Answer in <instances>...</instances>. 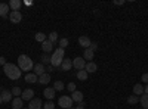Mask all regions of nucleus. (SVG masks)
I'll return each mask as SVG.
<instances>
[{
	"mask_svg": "<svg viewBox=\"0 0 148 109\" xmlns=\"http://www.w3.org/2000/svg\"><path fill=\"white\" fill-rule=\"evenodd\" d=\"M3 71H5V75L10 80H19L21 75H22V71L15 64H6L3 66Z\"/></svg>",
	"mask_w": 148,
	"mask_h": 109,
	"instance_id": "nucleus-1",
	"label": "nucleus"
},
{
	"mask_svg": "<svg viewBox=\"0 0 148 109\" xmlns=\"http://www.w3.org/2000/svg\"><path fill=\"white\" fill-rule=\"evenodd\" d=\"M18 68L21 71H25L28 74V71H33V68H34L33 59H30L27 55H19V58H18Z\"/></svg>",
	"mask_w": 148,
	"mask_h": 109,
	"instance_id": "nucleus-2",
	"label": "nucleus"
},
{
	"mask_svg": "<svg viewBox=\"0 0 148 109\" xmlns=\"http://www.w3.org/2000/svg\"><path fill=\"white\" fill-rule=\"evenodd\" d=\"M64 56H65V49H61V47L55 49V52L51 55V65L53 68L61 66V64H62V60H64Z\"/></svg>",
	"mask_w": 148,
	"mask_h": 109,
	"instance_id": "nucleus-3",
	"label": "nucleus"
},
{
	"mask_svg": "<svg viewBox=\"0 0 148 109\" xmlns=\"http://www.w3.org/2000/svg\"><path fill=\"white\" fill-rule=\"evenodd\" d=\"M58 105L61 108H64V109L73 108V99H71V96H61L59 100H58Z\"/></svg>",
	"mask_w": 148,
	"mask_h": 109,
	"instance_id": "nucleus-4",
	"label": "nucleus"
},
{
	"mask_svg": "<svg viewBox=\"0 0 148 109\" xmlns=\"http://www.w3.org/2000/svg\"><path fill=\"white\" fill-rule=\"evenodd\" d=\"M9 19L12 24H19L22 21V15H21V12L19 10H12L10 14H9Z\"/></svg>",
	"mask_w": 148,
	"mask_h": 109,
	"instance_id": "nucleus-5",
	"label": "nucleus"
},
{
	"mask_svg": "<svg viewBox=\"0 0 148 109\" xmlns=\"http://www.w3.org/2000/svg\"><path fill=\"white\" fill-rule=\"evenodd\" d=\"M73 66L76 68L77 71H82V69L86 68V60H84L83 58H74V60H73Z\"/></svg>",
	"mask_w": 148,
	"mask_h": 109,
	"instance_id": "nucleus-6",
	"label": "nucleus"
},
{
	"mask_svg": "<svg viewBox=\"0 0 148 109\" xmlns=\"http://www.w3.org/2000/svg\"><path fill=\"white\" fill-rule=\"evenodd\" d=\"M21 99L22 100H33L34 99V90L33 89H25L22 91V94H21Z\"/></svg>",
	"mask_w": 148,
	"mask_h": 109,
	"instance_id": "nucleus-7",
	"label": "nucleus"
},
{
	"mask_svg": "<svg viewBox=\"0 0 148 109\" xmlns=\"http://www.w3.org/2000/svg\"><path fill=\"white\" fill-rule=\"evenodd\" d=\"M90 43H92V40L88 37V35H80V37H79V44L82 47H84V49H89Z\"/></svg>",
	"mask_w": 148,
	"mask_h": 109,
	"instance_id": "nucleus-8",
	"label": "nucleus"
},
{
	"mask_svg": "<svg viewBox=\"0 0 148 109\" xmlns=\"http://www.w3.org/2000/svg\"><path fill=\"white\" fill-rule=\"evenodd\" d=\"M33 72L37 75V77H40V75H43L45 72H46V68H45V65L40 62V64H36L34 65V68H33Z\"/></svg>",
	"mask_w": 148,
	"mask_h": 109,
	"instance_id": "nucleus-9",
	"label": "nucleus"
},
{
	"mask_svg": "<svg viewBox=\"0 0 148 109\" xmlns=\"http://www.w3.org/2000/svg\"><path fill=\"white\" fill-rule=\"evenodd\" d=\"M42 106H43L42 100L37 99V97H34V99L30 100V103H28V109H42Z\"/></svg>",
	"mask_w": 148,
	"mask_h": 109,
	"instance_id": "nucleus-10",
	"label": "nucleus"
},
{
	"mask_svg": "<svg viewBox=\"0 0 148 109\" xmlns=\"http://www.w3.org/2000/svg\"><path fill=\"white\" fill-rule=\"evenodd\" d=\"M42 50L45 52V53H51L52 50H53V44L51 43V41H49V40H45L43 43H42Z\"/></svg>",
	"mask_w": 148,
	"mask_h": 109,
	"instance_id": "nucleus-11",
	"label": "nucleus"
},
{
	"mask_svg": "<svg viewBox=\"0 0 148 109\" xmlns=\"http://www.w3.org/2000/svg\"><path fill=\"white\" fill-rule=\"evenodd\" d=\"M71 99H73V102H76V103H82L83 102V93L79 91V90L73 91L71 93Z\"/></svg>",
	"mask_w": 148,
	"mask_h": 109,
	"instance_id": "nucleus-12",
	"label": "nucleus"
},
{
	"mask_svg": "<svg viewBox=\"0 0 148 109\" xmlns=\"http://www.w3.org/2000/svg\"><path fill=\"white\" fill-rule=\"evenodd\" d=\"M55 93H56V90H55L53 87H47V89H45V91H43L45 97L49 99V100H52V99L55 97Z\"/></svg>",
	"mask_w": 148,
	"mask_h": 109,
	"instance_id": "nucleus-13",
	"label": "nucleus"
},
{
	"mask_svg": "<svg viewBox=\"0 0 148 109\" xmlns=\"http://www.w3.org/2000/svg\"><path fill=\"white\" fill-rule=\"evenodd\" d=\"M9 5L8 3H0V16L2 18H6L8 14H10V10H9Z\"/></svg>",
	"mask_w": 148,
	"mask_h": 109,
	"instance_id": "nucleus-14",
	"label": "nucleus"
},
{
	"mask_svg": "<svg viewBox=\"0 0 148 109\" xmlns=\"http://www.w3.org/2000/svg\"><path fill=\"white\" fill-rule=\"evenodd\" d=\"M86 72H88V74H93V72H96L98 71V65L93 62V60H92V62H88V64H86Z\"/></svg>",
	"mask_w": 148,
	"mask_h": 109,
	"instance_id": "nucleus-15",
	"label": "nucleus"
},
{
	"mask_svg": "<svg viewBox=\"0 0 148 109\" xmlns=\"http://www.w3.org/2000/svg\"><path fill=\"white\" fill-rule=\"evenodd\" d=\"M22 103H24V100L21 97H14L12 99V109H24Z\"/></svg>",
	"mask_w": 148,
	"mask_h": 109,
	"instance_id": "nucleus-16",
	"label": "nucleus"
},
{
	"mask_svg": "<svg viewBox=\"0 0 148 109\" xmlns=\"http://www.w3.org/2000/svg\"><path fill=\"white\" fill-rule=\"evenodd\" d=\"M71 68H73V60H71V59H65V58H64L62 64H61V69H62V71H70Z\"/></svg>",
	"mask_w": 148,
	"mask_h": 109,
	"instance_id": "nucleus-17",
	"label": "nucleus"
},
{
	"mask_svg": "<svg viewBox=\"0 0 148 109\" xmlns=\"http://www.w3.org/2000/svg\"><path fill=\"white\" fill-rule=\"evenodd\" d=\"M133 94L138 96V97L144 94V86L141 83H138V84H135V86H133Z\"/></svg>",
	"mask_w": 148,
	"mask_h": 109,
	"instance_id": "nucleus-18",
	"label": "nucleus"
},
{
	"mask_svg": "<svg viewBox=\"0 0 148 109\" xmlns=\"http://www.w3.org/2000/svg\"><path fill=\"white\" fill-rule=\"evenodd\" d=\"M25 83H39V77L34 72H28V74H25Z\"/></svg>",
	"mask_w": 148,
	"mask_h": 109,
	"instance_id": "nucleus-19",
	"label": "nucleus"
},
{
	"mask_svg": "<svg viewBox=\"0 0 148 109\" xmlns=\"http://www.w3.org/2000/svg\"><path fill=\"white\" fill-rule=\"evenodd\" d=\"M21 6H22L21 0H10V2H9V7H10L12 10H19Z\"/></svg>",
	"mask_w": 148,
	"mask_h": 109,
	"instance_id": "nucleus-20",
	"label": "nucleus"
},
{
	"mask_svg": "<svg viewBox=\"0 0 148 109\" xmlns=\"http://www.w3.org/2000/svg\"><path fill=\"white\" fill-rule=\"evenodd\" d=\"M0 96H2V99H3V102H10L12 100V91H9V90H3L2 93H0Z\"/></svg>",
	"mask_w": 148,
	"mask_h": 109,
	"instance_id": "nucleus-21",
	"label": "nucleus"
},
{
	"mask_svg": "<svg viewBox=\"0 0 148 109\" xmlns=\"http://www.w3.org/2000/svg\"><path fill=\"white\" fill-rule=\"evenodd\" d=\"M93 55H95V52H92L90 49H84V53H83V59H84V60H89V62H92V59H93Z\"/></svg>",
	"mask_w": 148,
	"mask_h": 109,
	"instance_id": "nucleus-22",
	"label": "nucleus"
},
{
	"mask_svg": "<svg viewBox=\"0 0 148 109\" xmlns=\"http://www.w3.org/2000/svg\"><path fill=\"white\" fill-rule=\"evenodd\" d=\"M47 83H51V74L45 72L43 75L39 77V84H47Z\"/></svg>",
	"mask_w": 148,
	"mask_h": 109,
	"instance_id": "nucleus-23",
	"label": "nucleus"
},
{
	"mask_svg": "<svg viewBox=\"0 0 148 109\" xmlns=\"http://www.w3.org/2000/svg\"><path fill=\"white\" fill-rule=\"evenodd\" d=\"M88 77H89V74L86 72V69L77 71V78H79L80 81H86V80H88Z\"/></svg>",
	"mask_w": 148,
	"mask_h": 109,
	"instance_id": "nucleus-24",
	"label": "nucleus"
},
{
	"mask_svg": "<svg viewBox=\"0 0 148 109\" xmlns=\"http://www.w3.org/2000/svg\"><path fill=\"white\" fill-rule=\"evenodd\" d=\"M34 39H36V41L43 43L45 40H47V35H46V34H43V32H37V34L34 35Z\"/></svg>",
	"mask_w": 148,
	"mask_h": 109,
	"instance_id": "nucleus-25",
	"label": "nucleus"
},
{
	"mask_svg": "<svg viewBox=\"0 0 148 109\" xmlns=\"http://www.w3.org/2000/svg\"><path fill=\"white\" fill-rule=\"evenodd\" d=\"M139 102H141L144 109H148V94H142L139 97Z\"/></svg>",
	"mask_w": 148,
	"mask_h": 109,
	"instance_id": "nucleus-26",
	"label": "nucleus"
},
{
	"mask_svg": "<svg viewBox=\"0 0 148 109\" xmlns=\"http://www.w3.org/2000/svg\"><path fill=\"white\" fill-rule=\"evenodd\" d=\"M47 40L51 41L52 44H53V43H56V41H58V32H56V31H52L51 34L47 35Z\"/></svg>",
	"mask_w": 148,
	"mask_h": 109,
	"instance_id": "nucleus-27",
	"label": "nucleus"
},
{
	"mask_svg": "<svg viewBox=\"0 0 148 109\" xmlns=\"http://www.w3.org/2000/svg\"><path fill=\"white\" fill-rule=\"evenodd\" d=\"M42 64H43V65H51V55L43 53V55H42Z\"/></svg>",
	"mask_w": 148,
	"mask_h": 109,
	"instance_id": "nucleus-28",
	"label": "nucleus"
},
{
	"mask_svg": "<svg viewBox=\"0 0 148 109\" xmlns=\"http://www.w3.org/2000/svg\"><path fill=\"white\" fill-rule=\"evenodd\" d=\"M53 89H55L56 91H62V90H64V83H62V81H55V83H53Z\"/></svg>",
	"mask_w": 148,
	"mask_h": 109,
	"instance_id": "nucleus-29",
	"label": "nucleus"
},
{
	"mask_svg": "<svg viewBox=\"0 0 148 109\" xmlns=\"http://www.w3.org/2000/svg\"><path fill=\"white\" fill-rule=\"evenodd\" d=\"M139 102V97L138 96H135V94H132V96H129L127 97V103L129 105H135V103H138Z\"/></svg>",
	"mask_w": 148,
	"mask_h": 109,
	"instance_id": "nucleus-30",
	"label": "nucleus"
},
{
	"mask_svg": "<svg viewBox=\"0 0 148 109\" xmlns=\"http://www.w3.org/2000/svg\"><path fill=\"white\" fill-rule=\"evenodd\" d=\"M68 39H59L58 40V44H59V47H61V49H65V47L68 46Z\"/></svg>",
	"mask_w": 148,
	"mask_h": 109,
	"instance_id": "nucleus-31",
	"label": "nucleus"
},
{
	"mask_svg": "<svg viewBox=\"0 0 148 109\" xmlns=\"http://www.w3.org/2000/svg\"><path fill=\"white\" fill-rule=\"evenodd\" d=\"M10 91H12V96H14V97H19V96L22 94V90L19 87H14Z\"/></svg>",
	"mask_w": 148,
	"mask_h": 109,
	"instance_id": "nucleus-32",
	"label": "nucleus"
},
{
	"mask_svg": "<svg viewBox=\"0 0 148 109\" xmlns=\"http://www.w3.org/2000/svg\"><path fill=\"white\" fill-rule=\"evenodd\" d=\"M43 109H55V105L49 100V102H46V103L43 105Z\"/></svg>",
	"mask_w": 148,
	"mask_h": 109,
	"instance_id": "nucleus-33",
	"label": "nucleus"
},
{
	"mask_svg": "<svg viewBox=\"0 0 148 109\" xmlns=\"http://www.w3.org/2000/svg\"><path fill=\"white\" fill-rule=\"evenodd\" d=\"M67 89L73 93V91H76V83H70L68 86H67Z\"/></svg>",
	"mask_w": 148,
	"mask_h": 109,
	"instance_id": "nucleus-34",
	"label": "nucleus"
},
{
	"mask_svg": "<svg viewBox=\"0 0 148 109\" xmlns=\"http://www.w3.org/2000/svg\"><path fill=\"white\" fill-rule=\"evenodd\" d=\"M89 49H90L92 52H96V50H98V43L92 41V43H90V47H89Z\"/></svg>",
	"mask_w": 148,
	"mask_h": 109,
	"instance_id": "nucleus-35",
	"label": "nucleus"
},
{
	"mask_svg": "<svg viewBox=\"0 0 148 109\" xmlns=\"http://www.w3.org/2000/svg\"><path fill=\"white\" fill-rule=\"evenodd\" d=\"M141 80H142V83H147L148 84V74H147V72H145V74H142Z\"/></svg>",
	"mask_w": 148,
	"mask_h": 109,
	"instance_id": "nucleus-36",
	"label": "nucleus"
},
{
	"mask_svg": "<svg viewBox=\"0 0 148 109\" xmlns=\"http://www.w3.org/2000/svg\"><path fill=\"white\" fill-rule=\"evenodd\" d=\"M46 71H47V74H52V72L55 71V68H53L52 65H47V68H46Z\"/></svg>",
	"mask_w": 148,
	"mask_h": 109,
	"instance_id": "nucleus-37",
	"label": "nucleus"
},
{
	"mask_svg": "<svg viewBox=\"0 0 148 109\" xmlns=\"http://www.w3.org/2000/svg\"><path fill=\"white\" fill-rule=\"evenodd\" d=\"M6 64H8V62H6V59H5L3 56H0V65H3V66H5Z\"/></svg>",
	"mask_w": 148,
	"mask_h": 109,
	"instance_id": "nucleus-38",
	"label": "nucleus"
},
{
	"mask_svg": "<svg viewBox=\"0 0 148 109\" xmlns=\"http://www.w3.org/2000/svg\"><path fill=\"white\" fill-rule=\"evenodd\" d=\"M114 5H125V0H116Z\"/></svg>",
	"mask_w": 148,
	"mask_h": 109,
	"instance_id": "nucleus-39",
	"label": "nucleus"
},
{
	"mask_svg": "<svg viewBox=\"0 0 148 109\" xmlns=\"http://www.w3.org/2000/svg\"><path fill=\"white\" fill-rule=\"evenodd\" d=\"M76 109H84V103H83V102H82V103H79V106H77Z\"/></svg>",
	"mask_w": 148,
	"mask_h": 109,
	"instance_id": "nucleus-40",
	"label": "nucleus"
},
{
	"mask_svg": "<svg viewBox=\"0 0 148 109\" xmlns=\"http://www.w3.org/2000/svg\"><path fill=\"white\" fill-rule=\"evenodd\" d=\"M144 94H148V84L144 87Z\"/></svg>",
	"mask_w": 148,
	"mask_h": 109,
	"instance_id": "nucleus-41",
	"label": "nucleus"
},
{
	"mask_svg": "<svg viewBox=\"0 0 148 109\" xmlns=\"http://www.w3.org/2000/svg\"><path fill=\"white\" fill-rule=\"evenodd\" d=\"M3 103V99H2V96H0V105H2Z\"/></svg>",
	"mask_w": 148,
	"mask_h": 109,
	"instance_id": "nucleus-42",
	"label": "nucleus"
},
{
	"mask_svg": "<svg viewBox=\"0 0 148 109\" xmlns=\"http://www.w3.org/2000/svg\"><path fill=\"white\" fill-rule=\"evenodd\" d=\"M70 109H76V108H70Z\"/></svg>",
	"mask_w": 148,
	"mask_h": 109,
	"instance_id": "nucleus-43",
	"label": "nucleus"
},
{
	"mask_svg": "<svg viewBox=\"0 0 148 109\" xmlns=\"http://www.w3.org/2000/svg\"><path fill=\"white\" fill-rule=\"evenodd\" d=\"M0 93H2V89H0Z\"/></svg>",
	"mask_w": 148,
	"mask_h": 109,
	"instance_id": "nucleus-44",
	"label": "nucleus"
},
{
	"mask_svg": "<svg viewBox=\"0 0 148 109\" xmlns=\"http://www.w3.org/2000/svg\"><path fill=\"white\" fill-rule=\"evenodd\" d=\"M24 109H28V108H24Z\"/></svg>",
	"mask_w": 148,
	"mask_h": 109,
	"instance_id": "nucleus-45",
	"label": "nucleus"
}]
</instances>
